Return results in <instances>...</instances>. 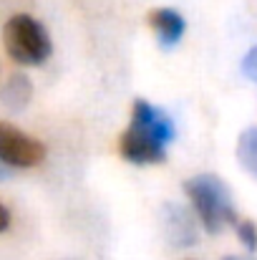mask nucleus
Masks as SVG:
<instances>
[{
  "mask_svg": "<svg viewBox=\"0 0 257 260\" xmlns=\"http://www.w3.org/2000/svg\"><path fill=\"white\" fill-rule=\"evenodd\" d=\"M3 41H5L8 56L20 66H41L48 61L53 51L51 36L43 28V23H38L35 18L25 13H18L5 23Z\"/></svg>",
  "mask_w": 257,
  "mask_h": 260,
  "instance_id": "obj_3",
  "label": "nucleus"
},
{
  "mask_svg": "<svg viewBox=\"0 0 257 260\" xmlns=\"http://www.w3.org/2000/svg\"><path fill=\"white\" fill-rule=\"evenodd\" d=\"M184 192L209 235L222 233L227 225L237 222V212L232 207V197L227 184L214 174H197L184 182Z\"/></svg>",
  "mask_w": 257,
  "mask_h": 260,
  "instance_id": "obj_2",
  "label": "nucleus"
},
{
  "mask_svg": "<svg viewBox=\"0 0 257 260\" xmlns=\"http://www.w3.org/2000/svg\"><path fill=\"white\" fill-rule=\"evenodd\" d=\"M162 225H164V235L169 238L176 248H189V245L197 243L194 217H192L184 207H179V205H167V207H164Z\"/></svg>",
  "mask_w": 257,
  "mask_h": 260,
  "instance_id": "obj_5",
  "label": "nucleus"
},
{
  "mask_svg": "<svg viewBox=\"0 0 257 260\" xmlns=\"http://www.w3.org/2000/svg\"><path fill=\"white\" fill-rule=\"evenodd\" d=\"M174 137L176 129L169 114L139 99L131 109V124L121 134L119 152L131 165H159L167 159V147Z\"/></svg>",
  "mask_w": 257,
  "mask_h": 260,
  "instance_id": "obj_1",
  "label": "nucleus"
},
{
  "mask_svg": "<svg viewBox=\"0 0 257 260\" xmlns=\"http://www.w3.org/2000/svg\"><path fill=\"white\" fill-rule=\"evenodd\" d=\"M46 159V144L28 137L18 126L0 121V162L15 170L38 167Z\"/></svg>",
  "mask_w": 257,
  "mask_h": 260,
  "instance_id": "obj_4",
  "label": "nucleus"
},
{
  "mask_svg": "<svg viewBox=\"0 0 257 260\" xmlns=\"http://www.w3.org/2000/svg\"><path fill=\"white\" fill-rule=\"evenodd\" d=\"M225 260H252V258H237V255H230V258H225Z\"/></svg>",
  "mask_w": 257,
  "mask_h": 260,
  "instance_id": "obj_12",
  "label": "nucleus"
},
{
  "mask_svg": "<svg viewBox=\"0 0 257 260\" xmlns=\"http://www.w3.org/2000/svg\"><path fill=\"white\" fill-rule=\"evenodd\" d=\"M237 159L257 179V126L245 129L237 139Z\"/></svg>",
  "mask_w": 257,
  "mask_h": 260,
  "instance_id": "obj_8",
  "label": "nucleus"
},
{
  "mask_svg": "<svg viewBox=\"0 0 257 260\" xmlns=\"http://www.w3.org/2000/svg\"><path fill=\"white\" fill-rule=\"evenodd\" d=\"M235 230H237V238L242 240V245L247 248V253H255L257 250V225L252 220H237L235 222Z\"/></svg>",
  "mask_w": 257,
  "mask_h": 260,
  "instance_id": "obj_9",
  "label": "nucleus"
},
{
  "mask_svg": "<svg viewBox=\"0 0 257 260\" xmlns=\"http://www.w3.org/2000/svg\"><path fill=\"white\" fill-rule=\"evenodd\" d=\"M149 25L154 28L162 48H174L181 41L184 30H187V23H184L181 13L174 10V8H154L149 13Z\"/></svg>",
  "mask_w": 257,
  "mask_h": 260,
  "instance_id": "obj_6",
  "label": "nucleus"
},
{
  "mask_svg": "<svg viewBox=\"0 0 257 260\" xmlns=\"http://www.w3.org/2000/svg\"><path fill=\"white\" fill-rule=\"evenodd\" d=\"M30 96H33V84L25 74H13L3 88V104L10 111H23L30 104Z\"/></svg>",
  "mask_w": 257,
  "mask_h": 260,
  "instance_id": "obj_7",
  "label": "nucleus"
},
{
  "mask_svg": "<svg viewBox=\"0 0 257 260\" xmlns=\"http://www.w3.org/2000/svg\"><path fill=\"white\" fill-rule=\"evenodd\" d=\"M8 225H10V212H8L5 205H0V233L8 230Z\"/></svg>",
  "mask_w": 257,
  "mask_h": 260,
  "instance_id": "obj_11",
  "label": "nucleus"
},
{
  "mask_svg": "<svg viewBox=\"0 0 257 260\" xmlns=\"http://www.w3.org/2000/svg\"><path fill=\"white\" fill-rule=\"evenodd\" d=\"M240 69H242V76H245L247 81L257 84V46L247 51V56L242 58V66H240Z\"/></svg>",
  "mask_w": 257,
  "mask_h": 260,
  "instance_id": "obj_10",
  "label": "nucleus"
}]
</instances>
